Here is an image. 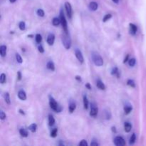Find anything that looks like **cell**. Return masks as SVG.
I'll list each match as a JSON object with an SVG mask.
<instances>
[{
	"mask_svg": "<svg viewBox=\"0 0 146 146\" xmlns=\"http://www.w3.org/2000/svg\"><path fill=\"white\" fill-rule=\"evenodd\" d=\"M135 62H136V61H135V58H131V59H130L128 61V64H129L130 66H134L135 64Z\"/></svg>",
	"mask_w": 146,
	"mask_h": 146,
	"instance_id": "cell-34",
	"label": "cell"
},
{
	"mask_svg": "<svg viewBox=\"0 0 146 146\" xmlns=\"http://www.w3.org/2000/svg\"><path fill=\"white\" fill-rule=\"evenodd\" d=\"M19 112H20V113L21 114H23V115H24V111H22V110L21 109H19Z\"/></svg>",
	"mask_w": 146,
	"mask_h": 146,
	"instance_id": "cell-44",
	"label": "cell"
},
{
	"mask_svg": "<svg viewBox=\"0 0 146 146\" xmlns=\"http://www.w3.org/2000/svg\"><path fill=\"white\" fill-rule=\"evenodd\" d=\"M46 68L48 69L51 70V71H54L55 70V66H54V64L53 61H48L46 64Z\"/></svg>",
	"mask_w": 146,
	"mask_h": 146,
	"instance_id": "cell-17",
	"label": "cell"
},
{
	"mask_svg": "<svg viewBox=\"0 0 146 146\" xmlns=\"http://www.w3.org/2000/svg\"><path fill=\"white\" fill-rule=\"evenodd\" d=\"M19 27L20 30H21V31H24L26 28L25 22H24V21H21V22L19 23Z\"/></svg>",
	"mask_w": 146,
	"mask_h": 146,
	"instance_id": "cell-28",
	"label": "cell"
},
{
	"mask_svg": "<svg viewBox=\"0 0 146 146\" xmlns=\"http://www.w3.org/2000/svg\"><path fill=\"white\" fill-rule=\"evenodd\" d=\"M78 145H83V146H87L88 145V143L86 142V140H82V141L79 143V144H78Z\"/></svg>",
	"mask_w": 146,
	"mask_h": 146,
	"instance_id": "cell-36",
	"label": "cell"
},
{
	"mask_svg": "<svg viewBox=\"0 0 146 146\" xmlns=\"http://www.w3.org/2000/svg\"><path fill=\"white\" fill-rule=\"evenodd\" d=\"M127 84H128V86H130L131 87H133V88H135V82L131 79H129L128 81H127Z\"/></svg>",
	"mask_w": 146,
	"mask_h": 146,
	"instance_id": "cell-32",
	"label": "cell"
},
{
	"mask_svg": "<svg viewBox=\"0 0 146 146\" xmlns=\"http://www.w3.org/2000/svg\"><path fill=\"white\" fill-rule=\"evenodd\" d=\"M130 31L131 34L133 35H135V33L137 32V27L133 24H130Z\"/></svg>",
	"mask_w": 146,
	"mask_h": 146,
	"instance_id": "cell-14",
	"label": "cell"
},
{
	"mask_svg": "<svg viewBox=\"0 0 146 146\" xmlns=\"http://www.w3.org/2000/svg\"><path fill=\"white\" fill-rule=\"evenodd\" d=\"M65 9L66 11L67 15L69 19H71L72 17V7H71V4L69 2H66L65 3Z\"/></svg>",
	"mask_w": 146,
	"mask_h": 146,
	"instance_id": "cell-7",
	"label": "cell"
},
{
	"mask_svg": "<svg viewBox=\"0 0 146 146\" xmlns=\"http://www.w3.org/2000/svg\"><path fill=\"white\" fill-rule=\"evenodd\" d=\"M0 118H1V120H4L6 118V114L3 111L0 112Z\"/></svg>",
	"mask_w": 146,
	"mask_h": 146,
	"instance_id": "cell-37",
	"label": "cell"
},
{
	"mask_svg": "<svg viewBox=\"0 0 146 146\" xmlns=\"http://www.w3.org/2000/svg\"><path fill=\"white\" fill-rule=\"evenodd\" d=\"M98 7V3L96 2V1H91L89 4V6H88V8H89V9L91 10V11H96Z\"/></svg>",
	"mask_w": 146,
	"mask_h": 146,
	"instance_id": "cell-10",
	"label": "cell"
},
{
	"mask_svg": "<svg viewBox=\"0 0 146 146\" xmlns=\"http://www.w3.org/2000/svg\"><path fill=\"white\" fill-rule=\"evenodd\" d=\"M132 106H125L124 107V111H125V114H129L132 111Z\"/></svg>",
	"mask_w": 146,
	"mask_h": 146,
	"instance_id": "cell-22",
	"label": "cell"
},
{
	"mask_svg": "<svg viewBox=\"0 0 146 146\" xmlns=\"http://www.w3.org/2000/svg\"><path fill=\"white\" fill-rule=\"evenodd\" d=\"M91 145H92V146H94V145L98 146V143L97 142H95V141H93V142H91Z\"/></svg>",
	"mask_w": 146,
	"mask_h": 146,
	"instance_id": "cell-40",
	"label": "cell"
},
{
	"mask_svg": "<svg viewBox=\"0 0 146 146\" xmlns=\"http://www.w3.org/2000/svg\"><path fill=\"white\" fill-rule=\"evenodd\" d=\"M60 23H61V20H60V18H56V17H55V18L53 19V21H52V24L54 26H58L59 25Z\"/></svg>",
	"mask_w": 146,
	"mask_h": 146,
	"instance_id": "cell-24",
	"label": "cell"
},
{
	"mask_svg": "<svg viewBox=\"0 0 146 146\" xmlns=\"http://www.w3.org/2000/svg\"><path fill=\"white\" fill-rule=\"evenodd\" d=\"M54 41H55V36L54 34H48V37H47V43L48 45L52 46L54 44Z\"/></svg>",
	"mask_w": 146,
	"mask_h": 146,
	"instance_id": "cell-9",
	"label": "cell"
},
{
	"mask_svg": "<svg viewBox=\"0 0 146 146\" xmlns=\"http://www.w3.org/2000/svg\"><path fill=\"white\" fill-rule=\"evenodd\" d=\"M118 74H119V71H118V68H116V67H114V68H113L112 71H111V74H112V75H117V76L119 77Z\"/></svg>",
	"mask_w": 146,
	"mask_h": 146,
	"instance_id": "cell-27",
	"label": "cell"
},
{
	"mask_svg": "<svg viewBox=\"0 0 146 146\" xmlns=\"http://www.w3.org/2000/svg\"><path fill=\"white\" fill-rule=\"evenodd\" d=\"M38 51H39L40 53H44V47H43L41 45H40L38 47Z\"/></svg>",
	"mask_w": 146,
	"mask_h": 146,
	"instance_id": "cell-38",
	"label": "cell"
},
{
	"mask_svg": "<svg viewBox=\"0 0 146 146\" xmlns=\"http://www.w3.org/2000/svg\"><path fill=\"white\" fill-rule=\"evenodd\" d=\"M62 43L66 49H69L71 46V40L68 32H65L62 37Z\"/></svg>",
	"mask_w": 146,
	"mask_h": 146,
	"instance_id": "cell-3",
	"label": "cell"
},
{
	"mask_svg": "<svg viewBox=\"0 0 146 146\" xmlns=\"http://www.w3.org/2000/svg\"><path fill=\"white\" fill-rule=\"evenodd\" d=\"M18 97L19 99L22 100V101H25L27 99V94H26L25 91L24 90H20L18 93Z\"/></svg>",
	"mask_w": 146,
	"mask_h": 146,
	"instance_id": "cell-11",
	"label": "cell"
},
{
	"mask_svg": "<svg viewBox=\"0 0 146 146\" xmlns=\"http://www.w3.org/2000/svg\"><path fill=\"white\" fill-rule=\"evenodd\" d=\"M4 100H5V102L7 103V104H9V105L11 104V101H10V96L9 93L7 92L5 93V94H4Z\"/></svg>",
	"mask_w": 146,
	"mask_h": 146,
	"instance_id": "cell-21",
	"label": "cell"
},
{
	"mask_svg": "<svg viewBox=\"0 0 146 146\" xmlns=\"http://www.w3.org/2000/svg\"><path fill=\"white\" fill-rule=\"evenodd\" d=\"M16 59H17V62L19 63V64H21V63H22V61H23L22 58H21V56H20L19 54H16Z\"/></svg>",
	"mask_w": 146,
	"mask_h": 146,
	"instance_id": "cell-35",
	"label": "cell"
},
{
	"mask_svg": "<svg viewBox=\"0 0 146 146\" xmlns=\"http://www.w3.org/2000/svg\"><path fill=\"white\" fill-rule=\"evenodd\" d=\"M76 105L75 102H73V101H71L69 104V106H68V110H69V112L71 113H72L74 112V111L76 110Z\"/></svg>",
	"mask_w": 146,
	"mask_h": 146,
	"instance_id": "cell-13",
	"label": "cell"
},
{
	"mask_svg": "<svg viewBox=\"0 0 146 146\" xmlns=\"http://www.w3.org/2000/svg\"><path fill=\"white\" fill-rule=\"evenodd\" d=\"M60 20H61V24L62 25L63 29L64 30V32H68V26H67V21L66 19V17L64 16L63 10L60 11Z\"/></svg>",
	"mask_w": 146,
	"mask_h": 146,
	"instance_id": "cell-4",
	"label": "cell"
},
{
	"mask_svg": "<svg viewBox=\"0 0 146 146\" xmlns=\"http://www.w3.org/2000/svg\"><path fill=\"white\" fill-rule=\"evenodd\" d=\"M16 1H17V0H9V1L11 3H14Z\"/></svg>",
	"mask_w": 146,
	"mask_h": 146,
	"instance_id": "cell-47",
	"label": "cell"
},
{
	"mask_svg": "<svg viewBox=\"0 0 146 146\" xmlns=\"http://www.w3.org/2000/svg\"><path fill=\"white\" fill-rule=\"evenodd\" d=\"M55 123V119H54V116L52 115H48V124L50 126H52Z\"/></svg>",
	"mask_w": 146,
	"mask_h": 146,
	"instance_id": "cell-18",
	"label": "cell"
},
{
	"mask_svg": "<svg viewBox=\"0 0 146 146\" xmlns=\"http://www.w3.org/2000/svg\"><path fill=\"white\" fill-rule=\"evenodd\" d=\"M114 144L117 146H123L125 145V141L121 136H117L114 139Z\"/></svg>",
	"mask_w": 146,
	"mask_h": 146,
	"instance_id": "cell-6",
	"label": "cell"
},
{
	"mask_svg": "<svg viewBox=\"0 0 146 146\" xmlns=\"http://www.w3.org/2000/svg\"><path fill=\"white\" fill-rule=\"evenodd\" d=\"M132 129V125L129 122H125L124 123V130L126 133H129Z\"/></svg>",
	"mask_w": 146,
	"mask_h": 146,
	"instance_id": "cell-12",
	"label": "cell"
},
{
	"mask_svg": "<svg viewBox=\"0 0 146 146\" xmlns=\"http://www.w3.org/2000/svg\"><path fill=\"white\" fill-rule=\"evenodd\" d=\"M57 132H58V130H57L56 128L53 129L51 132V137H52V138H55V137H56Z\"/></svg>",
	"mask_w": 146,
	"mask_h": 146,
	"instance_id": "cell-30",
	"label": "cell"
},
{
	"mask_svg": "<svg viewBox=\"0 0 146 146\" xmlns=\"http://www.w3.org/2000/svg\"><path fill=\"white\" fill-rule=\"evenodd\" d=\"M36 129H37V125H36V124H35V123L31 124V125H30L29 126V130L30 131H31L32 133L36 132Z\"/></svg>",
	"mask_w": 146,
	"mask_h": 146,
	"instance_id": "cell-20",
	"label": "cell"
},
{
	"mask_svg": "<svg viewBox=\"0 0 146 146\" xmlns=\"http://www.w3.org/2000/svg\"><path fill=\"white\" fill-rule=\"evenodd\" d=\"M76 79L78 80V81H81V77L78 76H76Z\"/></svg>",
	"mask_w": 146,
	"mask_h": 146,
	"instance_id": "cell-43",
	"label": "cell"
},
{
	"mask_svg": "<svg viewBox=\"0 0 146 146\" xmlns=\"http://www.w3.org/2000/svg\"><path fill=\"white\" fill-rule=\"evenodd\" d=\"M0 54L2 57H4L7 54V46L4 45H2L0 46Z\"/></svg>",
	"mask_w": 146,
	"mask_h": 146,
	"instance_id": "cell-15",
	"label": "cell"
},
{
	"mask_svg": "<svg viewBox=\"0 0 146 146\" xmlns=\"http://www.w3.org/2000/svg\"><path fill=\"white\" fill-rule=\"evenodd\" d=\"M35 39H36V41L37 44H40V43L41 42V41H42V36H41V34H36L35 36Z\"/></svg>",
	"mask_w": 146,
	"mask_h": 146,
	"instance_id": "cell-26",
	"label": "cell"
},
{
	"mask_svg": "<svg viewBox=\"0 0 146 146\" xmlns=\"http://www.w3.org/2000/svg\"><path fill=\"white\" fill-rule=\"evenodd\" d=\"M96 86L99 89L101 90L106 89V86L104 85V84L101 81V80H98V81H96Z\"/></svg>",
	"mask_w": 146,
	"mask_h": 146,
	"instance_id": "cell-16",
	"label": "cell"
},
{
	"mask_svg": "<svg viewBox=\"0 0 146 146\" xmlns=\"http://www.w3.org/2000/svg\"><path fill=\"white\" fill-rule=\"evenodd\" d=\"M135 140H136V136H135V134L133 133L132 135H131V138H130V143H129L131 144V145H133V144L135 143Z\"/></svg>",
	"mask_w": 146,
	"mask_h": 146,
	"instance_id": "cell-25",
	"label": "cell"
},
{
	"mask_svg": "<svg viewBox=\"0 0 146 146\" xmlns=\"http://www.w3.org/2000/svg\"><path fill=\"white\" fill-rule=\"evenodd\" d=\"M128 57H129V55H127L126 58H125V59H124V61H123V63H125V62H126V61H128Z\"/></svg>",
	"mask_w": 146,
	"mask_h": 146,
	"instance_id": "cell-42",
	"label": "cell"
},
{
	"mask_svg": "<svg viewBox=\"0 0 146 146\" xmlns=\"http://www.w3.org/2000/svg\"><path fill=\"white\" fill-rule=\"evenodd\" d=\"M98 109L97 106L94 103H92L91 104V111H90V115L92 117H96L98 114Z\"/></svg>",
	"mask_w": 146,
	"mask_h": 146,
	"instance_id": "cell-5",
	"label": "cell"
},
{
	"mask_svg": "<svg viewBox=\"0 0 146 146\" xmlns=\"http://www.w3.org/2000/svg\"><path fill=\"white\" fill-rule=\"evenodd\" d=\"M113 1L114 3H115V4H118V2H119V0H112Z\"/></svg>",
	"mask_w": 146,
	"mask_h": 146,
	"instance_id": "cell-45",
	"label": "cell"
},
{
	"mask_svg": "<svg viewBox=\"0 0 146 146\" xmlns=\"http://www.w3.org/2000/svg\"><path fill=\"white\" fill-rule=\"evenodd\" d=\"M36 14H37V15L39 16V17H44V10L41 9H39L37 10Z\"/></svg>",
	"mask_w": 146,
	"mask_h": 146,
	"instance_id": "cell-31",
	"label": "cell"
},
{
	"mask_svg": "<svg viewBox=\"0 0 146 146\" xmlns=\"http://www.w3.org/2000/svg\"><path fill=\"white\" fill-rule=\"evenodd\" d=\"M75 55L76 58L78 59V61H79L81 64H83L84 61V56H83V54L82 53H81V51H80L79 49H78V48H76V49L75 50Z\"/></svg>",
	"mask_w": 146,
	"mask_h": 146,
	"instance_id": "cell-8",
	"label": "cell"
},
{
	"mask_svg": "<svg viewBox=\"0 0 146 146\" xmlns=\"http://www.w3.org/2000/svg\"><path fill=\"white\" fill-rule=\"evenodd\" d=\"M49 105L51 109L57 113H59L62 111V108L61 106L56 101V100L52 96H49Z\"/></svg>",
	"mask_w": 146,
	"mask_h": 146,
	"instance_id": "cell-2",
	"label": "cell"
},
{
	"mask_svg": "<svg viewBox=\"0 0 146 146\" xmlns=\"http://www.w3.org/2000/svg\"><path fill=\"white\" fill-rule=\"evenodd\" d=\"M17 74H18V76H17V78H18L19 81H20V80L21 79V72H20V71H19V72L17 73Z\"/></svg>",
	"mask_w": 146,
	"mask_h": 146,
	"instance_id": "cell-39",
	"label": "cell"
},
{
	"mask_svg": "<svg viewBox=\"0 0 146 146\" xmlns=\"http://www.w3.org/2000/svg\"><path fill=\"white\" fill-rule=\"evenodd\" d=\"M19 133L20 135H21L22 137H25V138H27V136H28V132H27V130L24 129V128H21V129L19 130Z\"/></svg>",
	"mask_w": 146,
	"mask_h": 146,
	"instance_id": "cell-19",
	"label": "cell"
},
{
	"mask_svg": "<svg viewBox=\"0 0 146 146\" xmlns=\"http://www.w3.org/2000/svg\"><path fill=\"white\" fill-rule=\"evenodd\" d=\"M91 58H92L93 62L97 66H102L104 65V60H103L102 57L96 51H92Z\"/></svg>",
	"mask_w": 146,
	"mask_h": 146,
	"instance_id": "cell-1",
	"label": "cell"
},
{
	"mask_svg": "<svg viewBox=\"0 0 146 146\" xmlns=\"http://www.w3.org/2000/svg\"><path fill=\"white\" fill-rule=\"evenodd\" d=\"M6 81V75L4 74H1L0 76V83L4 84Z\"/></svg>",
	"mask_w": 146,
	"mask_h": 146,
	"instance_id": "cell-29",
	"label": "cell"
},
{
	"mask_svg": "<svg viewBox=\"0 0 146 146\" xmlns=\"http://www.w3.org/2000/svg\"><path fill=\"white\" fill-rule=\"evenodd\" d=\"M84 106L85 109H88V98H87V96L86 95L84 96Z\"/></svg>",
	"mask_w": 146,
	"mask_h": 146,
	"instance_id": "cell-23",
	"label": "cell"
},
{
	"mask_svg": "<svg viewBox=\"0 0 146 146\" xmlns=\"http://www.w3.org/2000/svg\"><path fill=\"white\" fill-rule=\"evenodd\" d=\"M112 131H114V132H116V130H115V127H112Z\"/></svg>",
	"mask_w": 146,
	"mask_h": 146,
	"instance_id": "cell-46",
	"label": "cell"
},
{
	"mask_svg": "<svg viewBox=\"0 0 146 146\" xmlns=\"http://www.w3.org/2000/svg\"><path fill=\"white\" fill-rule=\"evenodd\" d=\"M111 17H112V15H111V14H106V15H105V17H104V19H103V21H104V22H106V21H108Z\"/></svg>",
	"mask_w": 146,
	"mask_h": 146,
	"instance_id": "cell-33",
	"label": "cell"
},
{
	"mask_svg": "<svg viewBox=\"0 0 146 146\" xmlns=\"http://www.w3.org/2000/svg\"><path fill=\"white\" fill-rule=\"evenodd\" d=\"M86 88H88V89H89V90L91 89V86H90V84H88H88H86Z\"/></svg>",
	"mask_w": 146,
	"mask_h": 146,
	"instance_id": "cell-41",
	"label": "cell"
}]
</instances>
